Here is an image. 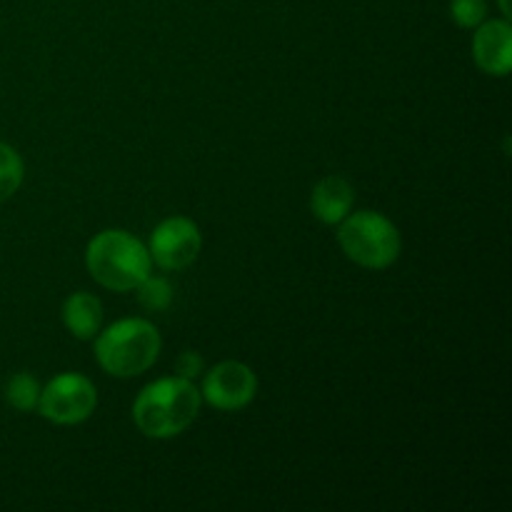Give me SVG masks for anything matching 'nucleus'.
I'll use <instances>...</instances> for the list:
<instances>
[{
  "label": "nucleus",
  "instance_id": "f257e3e1",
  "mask_svg": "<svg viewBox=\"0 0 512 512\" xmlns=\"http://www.w3.org/2000/svg\"><path fill=\"white\" fill-rule=\"evenodd\" d=\"M200 390L188 378H160L145 385L133 403V423L145 438L170 440L195 423L200 413Z\"/></svg>",
  "mask_w": 512,
  "mask_h": 512
},
{
  "label": "nucleus",
  "instance_id": "f03ea898",
  "mask_svg": "<svg viewBox=\"0 0 512 512\" xmlns=\"http://www.w3.org/2000/svg\"><path fill=\"white\" fill-rule=\"evenodd\" d=\"M148 248L123 228L100 230L85 248L88 275L105 290L130 293L150 275Z\"/></svg>",
  "mask_w": 512,
  "mask_h": 512
},
{
  "label": "nucleus",
  "instance_id": "7ed1b4c3",
  "mask_svg": "<svg viewBox=\"0 0 512 512\" xmlns=\"http://www.w3.org/2000/svg\"><path fill=\"white\" fill-rule=\"evenodd\" d=\"M95 360L113 378H138L163 350L158 328L145 318H125L95 335Z\"/></svg>",
  "mask_w": 512,
  "mask_h": 512
},
{
  "label": "nucleus",
  "instance_id": "20e7f679",
  "mask_svg": "<svg viewBox=\"0 0 512 512\" xmlns=\"http://www.w3.org/2000/svg\"><path fill=\"white\" fill-rule=\"evenodd\" d=\"M338 245L345 258L365 270H385L400 258L403 238L398 225L375 210L348 213L338 223Z\"/></svg>",
  "mask_w": 512,
  "mask_h": 512
},
{
  "label": "nucleus",
  "instance_id": "39448f33",
  "mask_svg": "<svg viewBox=\"0 0 512 512\" xmlns=\"http://www.w3.org/2000/svg\"><path fill=\"white\" fill-rule=\"evenodd\" d=\"M95 408H98V390L93 380L80 373H63L40 388L35 410L53 425H78L85 423Z\"/></svg>",
  "mask_w": 512,
  "mask_h": 512
},
{
  "label": "nucleus",
  "instance_id": "423d86ee",
  "mask_svg": "<svg viewBox=\"0 0 512 512\" xmlns=\"http://www.w3.org/2000/svg\"><path fill=\"white\" fill-rule=\"evenodd\" d=\"M200 250H203V235H200L198 223H193L185 215H173L165 218L163 223L155 225L150 233L148 253L158 268L170 270H185L198 260Z\"/></svg>",
  "mask_w": 512,
  "mask_h": 512
},
{
  "label": "nucleus",
  "instance_id": "0eeeda50",
  "mask_svg": "<svg viewBox=\"0 0 512 512\" xmlns=\"http://www.w3.org/2000/svg\"><path fill=\"white\" fill-rule=\"evenodd\" d=\"M258 395V375L240 360H223L208 370L200 388V398L220 413H238L248 408Z\"/></svg>",
  "mask_w": 512,
  "mask_h": 512
},
{
  "label": "nucleus",
  "instance_id": "6e6552de",
  "mask_svg": "<svg viewBox=\"0 0 512 512\" xmlns=\"http://www.w3.org/2000/svg\"><path fill=\"white\" fill-rule=\"evenodd\" d=\"M473 58L485 75L508 78L512 70V25L508 18H485L475 28Z\"/></svg>",
  "mask_w": 512,
  "mask_h": 512
},
{
  "label": "nucleus",
  "instance_id": "1a4fd4ad",
  "mask_svg": "<svg viewBox=\"0 0 512 512\" xmlns=\"http://www.w3.org/2000/svg\"><path fill=\"white\" fill-rule=\"evenodd\" d=\"M355 190L343 175H328L318 180L310 193V210L325 225H338L353 210Z\"/></svg>",
  "mask_w": 512,
  "mask_h": 512
},
{
  "label": "nucleus",
  "instance_id": "9d476101",
  "mask_svg": "<svg viewBox=\"0 0 512 512\" xmlns=\"http://www.w3.org/2000/svg\"><path fill=\"white\" fill-rule=\"evenodd\" d=\"M60 315H63L65 330L78 340H93L103 328V303L93 293L80 290V293L68 295Z\"/></svg>",
  "mask_w": 512,
  "mask_h": 512
},
{
  "label": "nucleus",
  "instance_id": "9b49d317",
  "mask_svg": "<svg viewBox=\"0 0 512 512\" xmlns=\"http://www.w3.org/2000/svg\"><path fill=\"white\" fill-rule=\"evenodd\" d=\"M5 403L10 405L18 413H33L38 408L40 400V383L35 375L30 373H15L10 375L8 383H5Z\"/></svg>",
  "mask_w": 512,
  "mask_h": 512
},
{
  "label": "nucleus",
  "instance_id": "f8f14e48",
  "mask_svg": "<svg viewBox=\"0 0 512 512\" xmlns=\"http://www.w3.org/2000/svg\"><path fill=\"white\" fill-rule=\"evenodd\" d=\"M25 178V165L13 145L0 140V203L13 198Z\"/></svg>",
  "mask_w": 512,
  "mask_h": 512
},
{
  "label": "nucleus",
  "instance_id": "ddd939ff",
  "mask_svg": "<svg viewBox=\"0 0 512 512\" xmlns=\"http://www.w3.org/2000/svg\"><path fill=\"white\" fill-rule=\"evenodd\" d=\"M135 290H138V303L145 310H150V313H163L173 303V288H170V283L165 278L148 275Z\"/></svg>",
  "mask_w": 512,
  "mask_h": 512
},
{
  "label": "nucleus",
  "instance_id": "4468645a",
  "mask_svg": "<svg viewBox=\"0 0 512 512\" xmlns=\"http://www.w3.org/2000/svg\"><path fill=\"white\" fill-rule=\"evenodd\" d=\"M450 18L458 28L475 30L488 18V3L485 0H450Z\"/></svg>",
  "mask_w": 512,
  "mask_h": 512
},
{
  "label": "nucleus",
  "instance_id": "2eb2a0df",
  "mask_svg": "<svg viewBox=\"0 0 512 512\" xmlns=\"http://www.w3.org/2000/svg\"><path fill=\"white\" fill-rule=\"evenodd\" d=\"M175 368H178L180 378L195 380L205 370V360H203V355L195 353V350H185V353L178 355V363H175Z\"/></svg>",
  "mask_w": 512,
  "mask_h": 512
},
{
  "label": "nucleus",
  "instance_id": "dca6fc26",
  "mask_svg": "<svg viewBox=\"0 0 512 512\" xmlns=\"http://www.w3.org/2000/svg\"><path fill=\"white\" fill-rule=\"evenodd\" d=\"M498 5H500V13H503V18H508L510 20V0H498Z\"/></svg>",
  "mask_w": 512,
  "mask_h": 512
}]
</instances>
